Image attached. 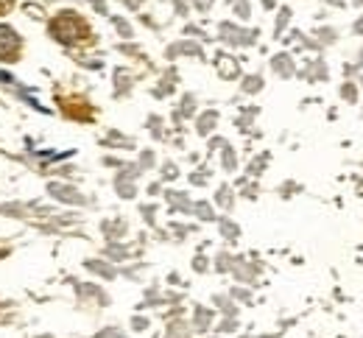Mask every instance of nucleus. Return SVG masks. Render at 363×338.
<instances>
[{"mask_svg": "<svg viewBox=\"0 0 363 338\" xmlns=\"http://www.w3.org/2000/svg\"><path fill=\"white\" fill-rule=\"evenodd\" d=\"M17 45H20L17 34L9 26H0V59H11L17 53Z\"/></svg>", "mask_w": 363, "mask_h": 338, "instance_id": "obj_1", "label": "nucleus"}, {"mask_svg": "<svg viewBox=\"0 0 363 338\" xmlns=\"http://www.w3.org/2000/svg\"><path fill=\"white\" fill-rule=\"evenodd\" d=\"M3 6H6V0H0V9H3Z\"/></svg>", "mask_w": 363, "mask_h": 338, "instance_id": "obj_2", "label": "nucleus"}]
</instances>
